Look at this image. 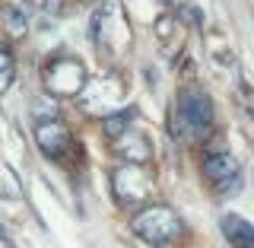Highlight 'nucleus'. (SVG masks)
<instances>
[{
    "mask_svg": "<svg viewBox=\"0 0 254 248\" xmlns=\"http://www.w3.org/2000/svg\"><path fill=\"white\" fill-rule=\"evenodd\" d=\"M13 70H16V64L10 58V51L0 48V92H6V86L13 83Z\"/></svg>",
    "mask_w": 254,
    "mask_h": 248,
    "instance_id": "obj_10",
    "label": "nucleus"
},
{
    "mask_svg": "<svg viewBox=\"0 0 254 248\" xmlns=\"http://www.w3.org/2000/svg\"><path fill=\"white\" fill-rule=\"evenodd\" d=\"M203 175L213 181V185H219V181H229L238 175V159L232 153H210L203 159Z\"/></svg>",
    "mask_w": 254,
    "mask_h": 248,
    "instance_id": "obj_7",
    "label": "nucleus"
},
{
    "mask_svg": "<svg viewBox=\"0 0 254 248\" xmlns=\"http://www.w3.org/2000/svg\"><path fill=\"white\" fill-rule=\"evenodd\" d=\"M222 233H226L229 245L235 248H254V226L248 220H242L238 213H226L222 217Z\"/></svg>",
    "mask_w": 254,
    "mask_h": 248,
    "instance_id": "obj_8",
    "label": "nucleus"
},
{
    "mask_svg": "<svg viewBox=\"0 0 254 248\" xmlns=\"http://www.w3.org/2000/svg\"><path fill=\"white\" fill-rule=\"evenodd\" d=\"M45 86L54 95H76L86 86V67L76 58H54L45 67Z\"/></svg>",
    "mask_w": 254,
    "mask_h": 248,
    "instance_id": "obj_3",
    "label": "nucleus"
},
{
    "mask_svg": "<svg viewBox=\"0 0 254 248\" xmlns=\"http://www.w3.org/2000/svg\"><path fill=\"white\" fill-rule=\"evenodd\" d=\"M35 143H38V150H42L48 159H61L70 150V131H67V124H61L58 118H51V121H38Z\"/></svg>",
    "mask_w": 254,
    "mask_h": 248,
    "instance_id": "obj_5",
    "label": "nucleus"
},
{
    "mask_svg": "<svg viewBox=\"0 0 254 248\" xmlns=\"http://www.w3.org/2000/svg\"><path fill=\"white\" fill-rule=\"evenodd\" d=\"M130 229L149 245H169L185 233V223L178 220V213L172 207L149 204V207H140V213H133Z\"/></svg>",
    "mask_w": 254,
    "mask_h": 248,
    "instance_id": "obj_2",
    "label": "nucleus"
},
{
    "mask_svg": "<svg viewBox=\"0 0 254 248\" xmlns=\"http://www.w3.org/2000/svg\"><path fill=\"white\" fill-rule=\"evenodd\" d=\"M115 150H118V156H121L124 163L143 165V163H149V159H153V143L143 137V134L130 131V127H127L124 134H118V137H115Z\"/></svg>",
    "mask_w": 254,
    "mask_h": 248,
    "instance_id": "obj_6",
    "label": "nucleus"
},
{
    "mask_svg": "<svg viewBox=\"0 0 254 248\" xmlns=\"http://www.w3.org/2000/svg\"><path fill=\"white\" fill-rule=\"evenodd\" d=\"M115 197L121 201L124 207H143V201L149 197L153 191V178L143 172V165L137 163H127L115 172Z\"/></svg>",
    "mask_w": 254,
    "mask_h": 248,
    "instance_id": "obj_4",
    "label": "nucleus"
},
{
    "mask_svg": "<svg viewBox=\"0 0 254 248\" xmlns=\"http://www.w3.org/2000/svg\"><path fill=\"white\" fill-rule=\"evenodd\" d=\"M133 118H137V111H133V108H124V111H118V115H108V118H105V134L115 140L118 134H124L127 127H130Z\"/></svg>",
    "mask_w": 254,
    "mask_h": 248,
    "instance_id": "obj_9",
    "label": "nucleus"
},
{
    "mask_svg": "<svg viewBox=\"0 0 254 248\" xmlns=\"http://www.w3.org/2000/svg\"><path fill=\"white\" fill-rule=\"evenodd\" d=\"M10 35H26V19H22L19 13H10Z\"/></svg>",
    "mask_w": 254,
    "mask_h": 248,
    "instance_id": "obj_11",
    "label": "nucleus"
},
{
    "mask_svg": "<svg viewBox=\"0 0 254 248\" xmlns=\"http://www.w3.org/2000/svg\"><path fill=\"white\" fill-rule=\"evenodd\" d=\"M213 121H216V111H213V102L203 89L188 86L178 92V99H175V134L178 137L206 140L213 131Z\"/></svg>",
    "mask_w": 254,
    "mask_h": 248,
    "instance_id": "obj_1",
    "label": "nucleus"
}]
</instances>
